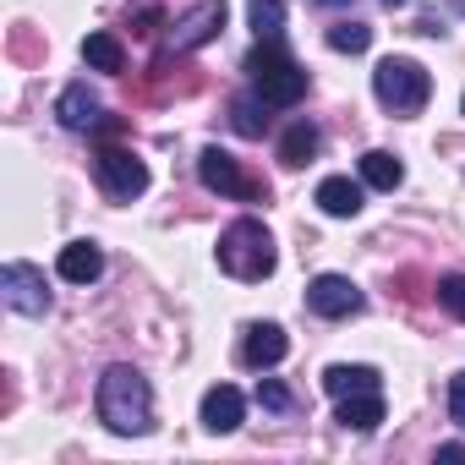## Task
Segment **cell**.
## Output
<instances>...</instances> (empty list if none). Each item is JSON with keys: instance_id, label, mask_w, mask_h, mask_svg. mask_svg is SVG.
Masks as SVG:
<instances>
[{"instance_id": "obj_18", "label": "cell", "mask_w": 465, "mask_h": 465, "mask_svg": "<svg viewBox=\"0 0 465 465\" xmlns=\"http://www.w3.org/2000/svg\"><path fill=\"white\" fill-rule=\"evenodd\" d=\"M83 61H88L94 72H126V50H121L115 34H88V39H83Z\"/></svg>"}, {"instance_id": "obj_10", "label": "cell", "mask_w": 465, "mask_h": 465, "mask_svg": "<svg viewBox=\"0 0 465 465\" xmlns=\"http://www.w3.org/2000/svg\"><path fill=\"white\" fill-rule=\"evenodd\" d=\"M285 351H291V340H285V329H280V323H252V329H247V340H242V361H247V367H258V372L280 367V361H285Z\"/></svg>"}, {"instance_id": "obj_1", "label": "cell", "mask_w": 465, "mask_h": 465, "mask_svg": "<svg viewBox=\"0 0 465 465\" xmlns=\"http://www.w3.org/2000/svg\"><path fill=\"white\" fill-rule=\"evenodd\" d=\"M99 421L121 438H143L153 427V389L137 367H110L99 378Z\"/></svg>"}, {"instance_id": "obj_20", "label": "cell", "mask_w": 465, "mask_h": 465, "mask_svg": "<svg viewBox=\"0 0 465 465\" xmlns=\"http://www.w3.org/2000/svg\"><path fill=\"white\" fill-rule=\"evenodd\" d=\"M372 45V28L367 23H334L329 28V50H340V55H361Z\"/></svg>"}, {"instance_id": "obj_5", "label": "cell", "mask_w": 465, "mask_h": 465, "mask_svg": "<svg viewBox=\"0 0 465 465\" xmlns=\"http://www.w3.org/2000/svg\"><path fill=\"white\" fill-rule=\"evenodd\" d=\"M197 175H203V186L219 192V197H242V203H258V197H263V186H258L236 159H230L224 148H203V153H197Z\"/></svg>"}, {"instance_id": "obj_2", "label": "cell", "mask_w": 465, "mask_h": 465, "mask_svg": "<svg viewBox=\"0 0 465 465\" xmlns=\"http://www.w3.org/2000/svg\"><path fill=\"white\" fill-rule=\"evenodd\" d=\"M247 77H252V88H258V99L263 104H274V110H291V104H302L307 99V72L274 45V39H263L252 55H247Z\"/></svg>"}, {"instance_id": "obj_12", "label": "cell", "mask_w": 465, "mask_h": 465, "mask_svg": "<svg viewBox=\"0 0 465 465\" xmlns=\"http://www.w3.org/2000/svg\"><path fill=\"white\" fill-rule=\"evenodd\" d=\"M55 115H61V126H72V132H88V126H99V94H94L88 83H72V88L61 94Z\"/></svg>"}, {"instance_id": "obj_26", "label": "cell", "mask_w": 465, "mask_h": 465, "mask_svg": "<svg viewBox=\"0 0 465 465\" xmlns=\"http://www.w3.org/2000/svg\"><path fill=\"white\" fill-rule=\"evenodd\" d=\"M438 460H449V465H465V443H443V449H438Z\"/></svg>"}, {"instance_id": "obj_16", "label": "cell", "mask_w": 465, "mask_h": 465, "mask_svg": "<svg viewBox=\"0 0 465 465\" xmlns=\"http://www.w3.org/2000/svg\"><path fill=\"white\" fill-rule=\"evenodd\" d=\"M361 181L378 186V192H394V186L405 181V164H400L389 148H372V153H361Z\"/></svg>"}, {"instance_id": "obj_8", "label": "cell", "mask_w": 465, "mask_h": 465, "mask_svg": "<svg viewBox=\"0 0 465 465\" xmlns=\"http://www.w3.org/2000/svg\"><path fill=\"white\" fill-rule=\"evenodd\" d=\"M307 307H312L318 318H351V312H361V291H356L345 274H318V280L307 285Z\"/></svg>"}, {"instance_id": "obj_9", "label": "cell", "mask_w": 465, "mask_h": 465, "mask_svg": "<svg viewBox=\"0 0 465 465\" xmlns=\"http://www.w3.org/2000/svg\"><path fill=\"white\" fill-rule=\"evenodd\" d=\"M219 28H224V0H197V6L175 23L170 39H175V50H203Z\"/></svg>"}, {"instance_id": "obj_7", "label": "cell", "mask_w": 465, "mask_h": 465, "mask_svg": "<svg viewBox=\"0 0 465 465\" xmlns=\"http://www.w3.org/2000/svg\"><path fill=\"white\" fill-rule=\"evenodd\" d=\"M99 181L110 186V197H143L148 192V164L137 159V153H126V148H104L99 153Z\"/></svg>"}, {"instance_id": "obj_17", "label": "cell", "mask_w": 465, "mask_h": 465, "mask_svg": "<svg viewBox=\"0 0 465 465\" xmlns=\"http://www.w3.org/2000/svg\"><path fill=\"white\" fill-rule=\"evenodd\" d=\"M323 389L334 394V400H345V394H367V389H378V367H329L323 372Z\"/></svg>"}, {"instance_id": "obj_25", "label": "cell", "mask_w": 465, "mask_h": 465, "mask_svg": "<svg viewBox=\"0 0 465 465\" xmlns=\"http://www.w3.org/2000/svg\"><path fill=\"white\" fill-rule=\"evenodd\" d=\"M449 416L465 427V372H454V378H449Z\"/></svg>"}, {"instance_id": "obj_29", "label": "cell", "mask_w": 465, "mask_h": 465, "mask_svg": "<svg viewBox=\"0 0 465 465\" xmlns=\"http://www.w3.org/2000/svg\"><path fill=\"white\" fill-rule=\"evenodd\" d=\"M460 110H465V99H460Z\"/></svg>"}, {"instance_id": "obj_3", "label": "cell", "mask_w": 465, "mask_h": 465, "mask_svg": "<svg viewBox=\"0 0 465 465\" xmlns=\"http://www.w3.org/2000/svg\"><path fill=\"white\" fill-rule=\"evenodd\" d=\"M274 263H280V258H274V236H269L258 219H236V224L219 236V269H224V274H236V280L252 285V280H269Z\"/></svg>"}, {"instance_id": "obj_21", "label": "cell", "mask_w": 465, "mask_h": 465, "mask_svg": "<svg viewBox=\"0 0 465 465\" xmlns=\"http://www.w3.org/2000/svg\"><path fill=\"white\" fill-rule=\"evenodd\" d=\"M247 23L258 28V39H280V28H285V6H280V0H252V6H247Z\"/></svg>"}, {"instance_id": "obj_27", "label": "cell", "mask_w": 465, "mask_h": 465, "mask_svg": "<svg viewBox=\"0 0 465 465\" xmlns=\"http://www.w3.org/2000/svg\"><path fill=\"white\" fill-rule=\"evenodd\" d=\"M318 6H351V0H318Z\"/></svg>"}, {"instance_id": "obj_24", "label": "cell", "mask_w": 465, "mask_h": 465, "mask_svg": "<svg viewBox=\"0 0 465 465\" xmlns=\"http://www.w3.org/2000/svg\"><path fill=\"white\" fill-rule=\"evenodd\" d=\"M258 405H263V411H291V389H285L280 378H263V383H258Z\"/></svg>"}, {"instance_id": "obj_23", "label": "cell", "mask_w": 465, "mask_h": 465, "mask_svg": "<svg viewBox=\"0 0 465 465\" xmlns=\"http://www.w3.org/2000/svg\"><path fill=\"white\" fill-rule=\"evenodd\" d=\"M438 302L465 323V274H443V280H438Z\"/></svg>"}, {"instance_id": "obj_22", "label": "cell", "mask_w": 465, "mask_h": 465, "mask_svg": "<svg viewBox=\"0 0 465 465\" xmlns=\"http://www.w3.org/2000/svg\"><path fill=\"white\" fill-rule=\"evenodd\" d=\"M258 104H263V99H236V104H230V126H236L242 137H263L269 115H263Z\"/></svg>"}, {"instance_id": "obj_13", "label": "cell", "mask_w": 465, "mask_h": 465, "mask_svg": "<svg viewBox=\"0 0 465 465\" xmlns=\"http://www.w3.org/2000/svg\"><path fill=\"white\" fill-rule=\"evenodd\" d=\"M61 280H72V285H94L99 274H104V252L94 247V242H72V247H61Z\"/></svg>"}, {"instance_id": "obj_28", "label": "cell", "mask_w": 465, "mask_h": 465, "mask_svg": "<svg viewBox=\"0 0 465 465\" xmlns=\"http://www.w3.org/2000/svg\"><path fill=\"white\" fill-rule=\"evenodd\" d=\"M383 6H389V12H394V6H405V0H383Z\"/></svg>"}, {"instance_id": "obj_11", "label": "cell", "mask_w": 465, "mask_h": 465, "mask_svg": "<svg viewBox=\"0 0 465 465\" xmlns=\"http://www.w3.org/2000/svg\"><path fill=\"white\" fill-rule=\"evenodd\" d=\"M242 411H247V400H242V389H230V383H213L203 394V427L208 432H236Z\"/></svg>"}, {"instance_id": "obj_4", "label": "cell", "mask_w": 465, "mask_h": 465, "mask_svg": "<svg viewBox=\"0 0 465 465\" xmlns=\"http://www.w3.org/2000/svg\"><path fill=\"white\" fill-rule=\"evenodd\" d=\"M372 94H378L383 110H394V115H416V110L427 104V94H432V77H427L421 61H411V55H389V61H378V72H372Z\"/></svg>"}, {"instance_id": "obj_15", "label": "cell", "mask_w": 465, "mask_h": 465, "mask_svg": "<svg viewBox=\"0 0 465 465\" xmlns=\"http://www.w3.org/2000/svg\"><path fill=\"white\" fill-rule=\"evenodd\" d=\"M334 421H340L345 432H372V427L383 421V394H378V389H367V394H345Z\"/></svg>"}, {"instance_id": "obj_14", "label": "cell", "mask_w": 465, "mask_h": 465, "mask_svg": "<svg viewBox=\"0 0 465 465\" xmlns=\"http://www.w3.org/2000/svg\"><path fill=\"white\" fill-rule=\"evenodd\" d=\"M318 208L334 213V219H356L361 213V186L351 175H329V181H318Z\"/></svg>"}, {"instance_id": "obj_6", "label": "cell", "mask_w": 465, "mask_h": 465, "mask_svg": "<svg viewBox=\"0 0 465 465\" xmlns=\"http://www.w3.org/2000/svg\"><path fill=\"white\" fill-rule=\"evenodd\" d=\"M0 296H6V307L23 312V318H45L50 312V291H45V274L34 263H6L0 269Z\"/></svg>"}, {"instance_id": "obj_19", "label": "cell", "mask_w": 465, "mask_h": 465, "mask_svg": "<svg viewBox=\"0 0 465 465\" xmlns=\"http://www.w3.org/2000/svg\"><path fill=\"white\" fill-rule=\"evenodd\" d=\"M318 143H323L318 126H312V121H296V126H285V137H280V159L296 170V164H307V159L318 153Z\"/></svg>"}]
</instances>
